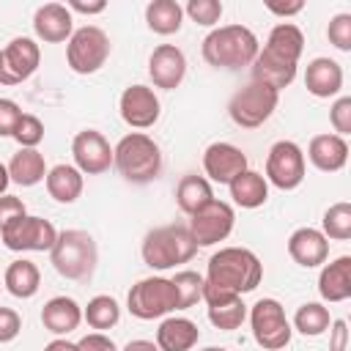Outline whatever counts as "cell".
Instances as JSON below:
<instances>
[{
  "instance_id": "cell-1",
  "label": "cell",
  "mask_w": 351,
  "mask_h": 351,
  "mask_svg": "<svg viewBox=\"0 0 351 351\" xmlns=\"http://www.w3.org/2000/svg\"><path fill=\"white\" fill-rule=\"evenodd\" d=\"M208 285H217L222 291H230L236 296H244L255 291L263 280V263L258 255L247 247H222L208 258V269L203 277Z\"/></svg>"
},
{
  "instance_id": "cell-2",
  "label": "cell",
  "mask_w": 351,
  "mask_h": 351,
  "mask_svg": "<svg viewBox=\"0 0 351 351\" xmlns=\"http://www.w3.org/2000/svg\"><path fill=\"white\" fill-rule=\"evenodd\" d=\"M258 49V36L244 25H222L203 38V60L214 69L236 71L252 66Z\"/></svg>"
},
{
  "instance_id": "cell-3",
  "label": "cell",
  "mask_w": 351,
  "mask_h": 351,
  "mask_svg": "<svg viewBox=\"0 0 351 351\" xmlns=\"http://www.w3.org/2000/svg\"><path fill=\"white\" fill-rule=\"evenodd\" d=\"M115 170L132 184H148L162 173V151L145 132H129L112 148Z\"/></svg>"
},
{
  "instance_id": "cell-4",
  "label": "cell",
  "mask_w": 351,
  "mask_h": 351,
  "mask_svg": "<svg viewBox=\"0 0 351 351\" xmlns=\"http://www.w3.org/2000/svg\"><path fill=\"white\" fill-rule=\"evenodd\" d=\"M49 263L66 280H88L96 271V263H99L96 239L88 230H80V228L60 230L52 250H49Z\"/></svg>"
},
{
  "instance_id": "cell-5",
  "label": "cell",
  "mask_w": 351,
  "mask_h": 351,
  "mask_svg": "<svg viewBox=\"0 0 351 351\" xmlns=\"http://www.w3.org/2000/svg\"><path fill=\"white\" fill-rule=\"evenodd\" d=\"M140 252H143L145 266L165 271V269L192 261L197 252V244L186 225H159L145 233Z\"/></svg>"
},
{
  "instance_id": "cell-6",
  "label": "cell",
  "mask_w": 351,
  "mask_h": 351,
  "mask_svg": "<svg viewBox=\"0 0 351 351\" xmlns=\"http://www.w3.org/2000/svg\"><path fill=\"white\" fill-rule=\"evenodd\" d=\"M126 307L140 321H154V318H165V315L176 313L178 296H176L173 280H167V277L140 280L137 285H132V291L126 296Z\"/></svg>"
},
{
  "instance_id": "cell-7",
  "label": "cell",
  "mask_w": 351,
  "mask_h": 351,
  "mask_svg": "<svg viewBox=\"0 0 351 351\" xmlns=\"http://www.w3.org/2000/svg\"><path fill=\"white\" fill-rule=\"evenodd\" d=\"M277 101H280V93L274 88H269L263 82H250L230 96L228 115L236 126L258 129L271 118V112L277 110Z\"/></svg>"
},
{
  "instance_id": "cell-8",
  "label": "cell",
  "mask_w": 351,
  "mask_h": 351,
  "mask_svg": "<svg viewBox=\"0 0 351 351\" xmlns=\"http://www.w3.org/2000/svg\"><path fill=\"white\" fill-rule=\"evenodd\" d=\"M110 38L101 27L85 25L71 33L66 44V63L74 74H93L99 71L110 58Z\"/></svg>"
},
{
  "instance_id": "cell-9",
  "label": "cell",
  "mask_w": 351,
  "mask_h": 351,
  "mask_svg": "<svg viewBox=\"0 0 351 351\" xmlns=\"http://www.w3.org/2000/svg\"><path fill=\"white\" fill-rule=\"evenodd\" d=\"M250 326L252 337L266 351H280L291 343V321L285 318V310L277 299H258L250 307Z\"/></svg>"
},
{
  "instance_id": "cell-10",
  "label": "cell",
  "mask_w": 351,
  "mask_h": 351,
  "mask_svg": "<svg viewBox=\"0 0 351 351\" xmlns=\"http://www.w3.org/2000/svg\"><path fill=\"white\" fill-rule=\"evenodd\" d=\"M0 239L14 252H49L58 239V230L49 219L25 214L16 222H11L5 230H0Z\"/></svg>"
},
{
  "instance_id": "cell-11",
  "label": "cell",
  "mask_w": 351,
  "mask_h": 351,
  "mask_svg": "<svg viewBox=\"0 0 351 351\" xmlns=\"http://www.w3.org/2000/svg\"><path fill=\"white\" fill-rule=\"evenodd\" d=\"M263 178L282 192L296 189L304 181V151L293 140H277L269 148Z\"/></svg>"
},
{
  "instance_id": "cell-12",
  "label": "cell",
  "mask_w": 351,
  "mask_h": 351,
  "mask_svg": "<svg viewBox=\"0 0 351 351\" xmlns=\"http://www.w3.org/2000/svg\"><path fill=\"white\" fill-rule=\"evenodd\" d=\"M233 225H236L233 206L225 200H217V197L206 208H200L197 214L189 217V233L197 247H214V244L225 241L230 236Z\"/></svg>"
},
{
  "instance_id": "cell-13",
  "label": "cell",
  "mask_w": 351,
  "mask_h": 351,
  "mask_svg": "<svg viewBox=\"0 0 351 351\" xmlns=\"http://www.w3.org/2000/svg\"><path fill=\"white\" fill-rule=\"evenodd\" d=\"M41 63V49L33 38L27 36H16L5 44V49H0V85H19L27 77H33V71Z\"/></svg>"
},
{
  "instance_id": "cell-14",
  "label": "cell",
  "mask_w": 351,
  "mask_h": 351,
  "mask_svg": "<svg viewBox=\"0 0 351 351\" xmlns=\"http://www.w3.org/2000/svg\"><path fill=\"white\" fill-rule=\"evenodd\" d=\"M71 156H74V167L82 176H101L112 167V148L107 137L96 129H82L74 134Z\"/></svg>"
},
{
  "instance_id": "cell-15",
  "label": "cell",
  "mask_w": 351,
  "mask_h": 351,
  "mask_svg": "<svg viewBox=\"0 0 351 351\" xmlns=\"http://www.w3.org/2000/svg\"><path fill=\"white\" fill-rule=\"evenodd\" d=\"M118 110H121V118L132 129H151L159 121V112H162L159 110V96L148 85H129V88H123Z\"/></svg>"
},
{
  "instance_id": "cell-16",
  "label": "cell",
  "mask_w": 351,
  "mask_h": 351,
  "mask_svg": "<svg viewBox=\"0 0 351 351\" xmlns=\"http://www.w3.org/2000/svg\"><path fill=\"white\" fill-rule=\"evenodd\" d=\"M203 302L208 307V321L222 332L239 329L247 318V304L241 302V296L222 291L217 285H208L206 280H203Z\"/></svg>"
},
{
  "instance_id": "cell-17",
  "label": "cell",
  "mask_w": 351,
  "mask_h": 351,
  "mask_svg": "<svg viewBox=\"0 0 351 351\" xmlns=\"http://www.w3.org/2000/svg\"><path fill=\"white\" fill-rule=\"evenodd\" d=\"M203 170L214 184H230L247 170V154L233 143H211L203 151Z\"/></svg>"
},
{
  "instance_id": "cell-18",
  "label": "cell",
  "mask_w": 351,
  "mask_h": 351,
  "mask_svg": "<svg viewBox=\"0 0 351 351\" xmlns=\"http://www.w3.org/2000/svg\"><path fill=\"white\" fill-rule=\"evenodd\" d=\"M148 77L154 88L173 90L186 77V58L176 44H159L148 58Z\"/></svg>"
},
{
  "instance_id": "cell-19",
  "label": "cell",
  "mask_w": 351,
  "mask_h": 351,
  "mask_svg": "<svg viewBox=\"0 0 351 351\" xmlns=\"http://www.w3.org/2000/svg\"><path fill=\"white\" fill-rule=\"evenodd\" d=\"M288 255L302 269H315L329 258V239L318 228H296L288 236Z\"/></svg>"
},
{
  "instance_id": "cell-20",
  "label": "cell",
  "mask_w": 351,
  "mask_h": 351,
  "mask_svg": "<svg viewBox=\"0 0 351 351\" xmlns=\"http://www.w3.org/2000/svg\"><path fill=\"white\" fill-rule=\"evenodd\" d=\"M33 30L47 44H60L74 33V16L63 3H44L33 14Z\"/></svg>"
},
{
  "instance_id": "cell-21",
  "label": "cell",
  "mask_w": 351,
  "mask_h": 351,
  "mask_svg": "<svg viewBox=\"0 0 351 351\" xmlns=\"http://www.w3.org/2000/svg\"><path fill=\"white\" fill-rule=\"evenodd\" d=\"M307 159L321 173H337L348 162V143L340 134H315L307 145Z\"/></svg>"
},
{
  "instance_id": "cell-22",
  "label": "cell",
  "mask_w": 351,
  "mask_h": 351,
  "mask_svg": "<svg viewBox=\"0 0 351 351\" xmlns=\"http://www.w3.org/2000/svg\"><path fill=\"white\" fill-rule=\"evenodd\" d=\"M304 88L318 99L337 96L343 88V66L332 58H313L304 71Z\"/></svg>"
},
{
  "instance_id": "cell-23",
  "label": "cell",
  "mask_w": 351,
  "mask_h": 351,
  "mask_svg": "<svg viewBox=\"0 0 351 351\" xmlns=\"http://www.w3.org/2000/svg\"><path fill=\"white\" fill-rule=\"evenodd\" d=\"M200 340V329L195 321L181 315H165L156 329V346L159 351H192Z\"/></svg>"
},
{
  "instance_id": "cell-24",
  "label": "cell",
  "mask_w": 351,
  "mask_h": 351,
  "mask_svg": "<svg viewBox=\"0 0 351 351\" xmlns=\"http://www.w3.org/2000/svg\"><path fill=\"white\" fill-rule=\"evenodd\" d=\"M41 324L55 337H63L82 324V307L71 296H52L41 307Z\"/></svg>"
},
{
  "instance_id": "cell-25",
  "label": "cell",
  "mask_w": 351,
  "mask_h": 351,
  "mask_svg": "<svg viewBox=\"0 0 351 351\" xmlns=\"http://www.w3.org/2000/svg\"><path fill=\"white\" fill-rule=\"evenodd\" d=\"M318 293L324 302H346L351 296V255H340L324 263L318 274Z\"/></svg>"
},
{
  "instance_id": "cell-26",
  "label": "cell",
  "mask_w": 351,
  "mask_h": 351,
  "mask_svg": "<svg viewBox=\"0 0 351 351\" xmlns=\"http://www.w3.org/2000/svg\"><path fill=\"white\" fill-rule=\"evenodd\" d=\"M302 49H304V33L293 22H277L269 30V38L263 44V52H269V55H274L280 60L296 63V66H299Z\"/></svg>"
},
{
  "instance_id": "cell-27",
  "label": "cell",
  "mask_w": 351,
  "mask_h": 351,
  "mask_svg": "<svg viewBox=\"0 0 351 351\" xmlns=\"http://www.w3.org/2000/svg\"><path fill=\"white\" fill-rule=\"evenodd\" d=\"M293 80H296V63L280 60V58L258 49V55L252 60V82H263V85H269V88H274L280 93Z\"/></svg>"
},
{
  "instance_id": "cell-28",
  "label": "cell",
  "mask_w": 351,
  "mask_h": 351,
  "mask_svg": "<svg viewBox=\"0 0 351 351\" xmlns=\"http://www.w3.org/2000/svg\"><path fill=\"white\" fill-rule=\"evenodd\" d=\"M214 200V189H211V181L206 176H195V173H186L181 176L178 186H176V203L178 208L192 217L197 214L200 208H206L208 203Z\"/></svg>"
},
{
  "instance_id": "cell-29",
  "label": "cell",
  "mask_w": 351,
  "mask_h": 351,
  "mask_svg": "<svg viewBox=\"0 0 351 351\" xmlns=\"http://www.w3.org/2000/svg\"><path fill=\"white\" fill-rule=\"evenodd\" d=\"M5 167H8L11 181L19 186H36L38 181L47 178V162L38 148H19Z\"/></svg>"
},
{
  "instance_id": "cell-30",
  "label": "cell",
  "mask_w": 351,
  "mask_h": 351,
  "mask_svg": "<svg viewBox=\"0 0 351 351\" xmlns=\"http://www.w3.org/2000/svg\"><path fill=\"white\" fill-rule=\"evenodd\" d=\"M44 184H47L49 197L58 200V203H66V206L74 203L82 195V186H85L82 173L74 165H55L52 170H47Z\"/></svg>"
},
{
  "instance_id": "cell-31",
  "label": "cell",
  "mask_w": 351,
  "mask_h": 351,
  "mask_svg": "<svg viewBox=\"0 0 351 351\" xmlns=\"http://www.w3.org/2000/svg\"><path fill=\"white\" fill-rule=\"evenodd\" d=\"M228 189H230L233 203L241 206V208H261L269 197V181L263 178V173H255L250 167L241 176H236L228 184Z\"/></svg>"
},
{
  "instance_id": "cell-32",
  "label": "cell",
  "mask_w": 351,
  "mask_h": 351,
  "mask_svg": "<svg viewBox=\"0 0 351 351\" xmlns=\"http://www.w3.org/2000/svg\"><path fill=\"white\" fill-rule=\"evenodd\" d=\"M3 285L11 296L16 299H30L38 293V285H41V271L33 261L27 258H19V261H11L5 274H3Z\"/></svg>"
},
{
  "instance_id": "cell-33",
  "label": "cell",
  "mask_w": 351,
  "mask_h": 351,
  "mask_svg": "<svg viewBox=\"0 0 351 351\" xmlns=\"http://www.w3.org/2000/svg\"><path fill=\"white\" fill-rule=\"evenodd\" d=\"M145 25L156 36H173L184 25V8L176 0H151L145 5Z\"/></svg>"
},
{
  "instance_id": "cell-34",
  "label": "cell",
  "mask_w": 351,
  "mask_h": 351,
  "mask_svg": "<svg viewBox=\"0 0 351 351\" xmlns=\"http://www.w3.org/2000/svg\"><path fill=\"white\" fill-rule=\"evenodd\" d=\"M82 318L88 321L90 329L104 332V329H112V326L121 321V307H118V302H115L112 296L99 293V296H93V299L85 304Z\"/></svg>"
},
{
  "instance_id": "cell-35",
  "label": "cell",
  "mask_w": 351,
  "mask_h": 351,
  "mask_svg": "<svg viewBox=\"0 0 351 351\" xmlns=\"http://www.w3.org/2000/svg\"><path fill=\"white\" fill-rule=\"evenodd\" d=\"M329 324H332L329 307H324L321 302H304V304L296 310L291 329H296V332L304 335V337H318V335H324V332L329 329Z\"/></svg>"
},
{
  "instance_id": "cell-36",
  "label": "cell",
  "mask_w": 351,
  "mask_h": 351,
  "mask_svg": "<svg viewBox=\"0 0 351 351\" xmlns=\"http://www.w3.org/2000/svg\"><path fill=\"white\" fill-rule=\"evenodd\" d=\"M321 233L332 241H348L351 239V203H346V200L332 203L324 211Z\"/></svg>"
},
{
  "instance_id": "cell-37",
  "label": "cell",
  "mask_w": 351,
  "mask_h": 351,
  "mask_svg": "<svg viewBox=\"0 0 351 351\" xmlns=\"http://www.w3.org/2000/svg\"><path fill=\"white\" fill-rule=\"evenodd\" d=\"M176 285V296H178V310H189L203 299V277L197 271H176V277H170Z\"/></svg>"
},
{
  "instance_id": "cell-38",
  "label": "cell",
  "mask_w": 351,
  "mask_h": 351,
  "mask_svg": "<svg viewBox=\"0 0 351 351\" xmlns=\"http://www.w3.org/2000/svg\"><path fill=\"white\" fill-rule=\"evenodd\" d=\"M11 137L19 143V148H36L41 140H44V123L41 118H36L33 112H22Z\"/></svg>"
},
{
  "instance_id": "cell-39",
  "label": "cell",
  "mask_w": 351,
  "mask_h": 351,
  "mask_svg": "<svg viewBox=\"0 0 351 351\" xmlns=\"http://www.w3.org/2000/svg\"><path fill=\"white\" fill-rule=\"evenodd\" d=\"M184 14L195 22V25H203V27H211L222 19V3L219 0H189L184 5Z\"/></svg>"
},
{
  "instance_id": "cell-40",
  "label": "cell",
  "mask_w": 351,
  "mask_h": 351,
  "mask_svg": "<svg viewBox=\"0 0 351 351\" xmlns=\"http://www.w3.org/2000/svg\"><path fill=\"white\" fill-rule=\"evenodd\" d=\"M326 38L335 49L351 52V14H335L326 27Z\"/></svg>"
},
{
  "instance_id": "cell-41",
  "label": "cell",
  "mask_w": 351,
  "mask_h": 351,
  "mask_svg": "<svg viewBox=\"0 0 351 351\" xmlns=\"http://www.w3.org/2000/svg\"><path fill=\"white\" fill-rule=\"evenodd\" d=\"M329 121L335 126V134H340V137L351 134V96L335 99V104L329 107Z\"/></svg>"
},
{
  "instance_id": "cell-42",
  "label": "cell",
  "mask_w": 351,
  "mask_h": 351,
  "mask_svg": "<svg viewBox=\"0 0 351 351\" xmlns=\"http://www.w3.org/2000/svg\"><path fill=\"white\" fill-rule=\"evenodd\" d=\"M25 214H27V208H25L22 197H16V195H0V230H5L11 222H16Z\"/></svg>"
},
{
  "instance_id": "cell-43",
  "label": "cell",
  "mask_w": 351,
  "mask_h": 351,
  "mask_svg": "<svg viewBox=\"0 0 351 351\" xmlns=\"http://www.w3.org/2000/svg\"><path fill=\"white\" fill-rule=\"evenodd\" d=\"M22 332V318L11 307H0V343H11Z\"/></svg>"
},
{
  "instance_id": "cell-44",
  "label": "cell",
  "mask_w": 351,
  "mask_h": 351,
  "mask_svg": "<svg viewBox=\"0 0 351 351\" xmlns=\"http://www.w3.org/2000/svg\"><path fill=\"white\" fill-rule=\"evenodd\" d=\"M19 115H22V110L14 99H0V137H11Z\"/></svg>"
},
{
  "instance_id": "cell-45",
  "label": "cell",
  "mask_w": 351,
  "mask_h": 351,
  "mask_svg": "<svg viewBox=\"0 0 351 351\" xmlns=\"http://www.w3.org/2000/svg\"><path fill=\"white\" fill-rule=\"evenodd\" d=\"M77 351H118V346L104 332H90L77 343Z\"/></svg>"
},
{
  "instance_id": "cell-46",
  "label": "cell",
  "mask_w": 351,
  "mask_h": 351,
  "mask_svg": "<svg viewBox=\"0 0 351 351\" xmlns=\"http://www.w3.org/2000/svg\"><path fill=\"white\" fill-rule=\"evenodd\" d=\"M329 351H348V324L346 318H337L329 324Z\"/></svg>"
},
{
  "instance_id": "cell-47",
  "label": "cell",
  "mask_w": 351,
  "mask_h": 351,
  "mask_svg": "<svg viewBox=\"0 0 351 351\" xmlns=\"http://www.w3.org/2000/svg\"><path fill=\"white\" fill-rule=\"evenodd\" d=\"M266 8H269L271 14H277V16H293V14H299V11L304 8V3H302V0H293V3H274V0H266Z\"/></svg>"
},
{
  "instance_id": "cell-48",
  "label": "cell",
  "mask_w": 351,
  "mask_h": 351,
  "mask_svg": "<svg viewBox=\"0 0 351 351\" xmlns=\"http://www.w3.org/2000/svg\"><path fill=\"white\" fill-rule=\"evenodd\" d=\"M66 8L69 11H80V14H101L104 8H107V3L104 0H93V3H82V0H69L66 3Z\"/></svg>"
},
{
  "instance_id": "cell-49",
  "label": "cell",
  "mask_w": 351,
  "mask_h": 351,
  "mask_svg": "<svg viewBox=\"0 0 351 351\" xmlns=\"http://www.w3.org/2000/svg\"><path fill=\"white\" fill-rule=\"evenodd\" d=\"M123 351H159V346L154 343V340H129L126 346H123Z\"/></svg>"
},
{
  "instance_id": "cell-50",
  "label": "cell",
  "mask_w": 351,
  "mask_h": 351,
  "mask_svg": "<svg viewBox=\"0 0 351 351\" xmlns=\"http://www.w3.org/2000/svg\"><path fill=\"white\" fill-rule=\"evenodd\" d=\"M44 351H77V343H71L66 337H55V340H49L44 346Z\"/></svg>"
},
{
  "instance_id": "cell-51",
  "label": "cell",
  "mask_w": 351,
  "mask_h": 351,
  "mask_svg": "<svg viewBox=\"0 0 351 351\" xmlns=\"http://www.w3.org/2000/svg\"><path fill=\"white\" fill-rule=\"evenodd\" d=\"M8 184H11V176H8V167L0 162V195H5V189H8Z\"/></svg>"
},
{
  "instance_id": "cell-52",
  "label": "cell",
  "mask_w": 351,
  "mask_h": 351,
  "mask_svg": "<svg viewBox=\"0 0 351 351\" xmlns=\"http://www.w3.org/2000/svg\"><path fill=\"white\" fill-rule=\"evenodd\" d=\"M200 351H228V348H222V346H208V348H200Z\"/></svg>"
}]
</instances>
